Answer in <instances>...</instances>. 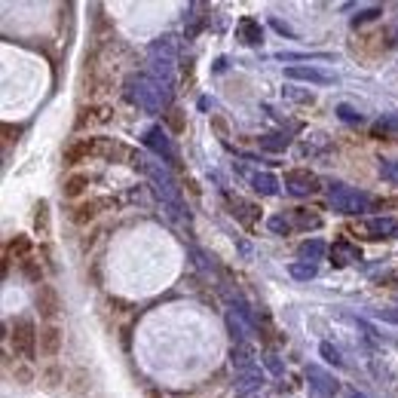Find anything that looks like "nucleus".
<instances>
[{
    "label": "nucleus",
    "mask_w": 398,
    "mask_h": 398,
    "mask_svg": "<svg viewBox=\"0 0 398 398\" xmlns=\"http://www.w3.org/2000/svg\"><path fill=\"white\" fill-rule=\"evenodd\" d=\"M13 349L15 356L22 358V362H31V358L37 356V349H40V331H37V325L31 319H19L13 325Z\"/></svg>",
    "instance_id": "nucleus-1"
},
{
    "label": "nucleus",
    "mask_w": 398,
    "mask_h": 398,
    "mask_svg": "<svg viewBox=\"0 0 398 398\" xmlns=\"http://www.w3.org/2000/svg\"><path fill=\"white\" fill-rule=\"evenodd\" d=\"M37 310H40V316H43L46 321H49V325H52V319H56V316H58V310H61V297H58V291L52 288V285H46V282H43L40 288H37Z\"/></svg>",
    "instance_id": "nucleus-2"
},
{
    "label": "nucleus",
    "mask_w": 398,
    "mask_h": 398,
    "mask_svg": "<svg viewBox=\"0 0 398 398\" xmlns=\"http://www.w3.org/2000/svg\"><path fill=\"white\" fill-rule=\"evenodd\" d=\"M104 205H107V199H86V202H77L71 209V224H77V227L92 224V221L102 214Z\"/></svg>",
    "instance_id": "nucleus-3"
},
{
    "label": "nucleus",
    "mask_w": 398,
    "mask_h": 398,
    "mask_svg": "<svg viewBox=\"0 0 398 398\" xmlns=\"http://www.w3.org/2000/svg\"><path fill=\"white\" fill-rule=\"evenodd\" d=\"M98 150H102V148H98V138H77L71 148L65 150V166H77V163H83V159L95 157Z\"/></svg>",
    "instance_id": "nucleus-4"
},
{
    "label": "nucleus",
    "mask_w": 398,
    "mask_h": 398,
    "mask_svg": "<svg viewBox=\"0 0 398 398\" xmlns=\"http://www.w3.org/2000/svg\"><path fill=\"white\" fill-rule=\"evenodd\" d=\"M58 352H61V328L58 325L40 328V356L43 358H58Z\"/></svg>",
    "instance_id": "nucleus-5"
},
{
    "label": "nucleus",
    "mask_w": 398,
    "mask_h": 398,
    "mask_svg": "<svg viewBox=\"0 0 398 398\" xmlns=\"http://www.w3.org/2000/svg\"><path fill=\"white\" fill-rule=\"evenodd\" d=\"M89 175L86 172H74V175H67L65 184H61V196L65 199H80L83 193L89 190Z\"/></svg>",
    "instance_id": "nucleus-6"
},
{
    "label": "nucleus",
    "mask_w": 398,
    "mask_h": 398,
    "mask_svg": "<svg viewBox=\"0 0 398 398\" xmlns=\"http://www.w3.org/2000/svg\"><path fill=\"white\" fill-rule=\"evenodd\" d=\"M25 257H31V239H28V236H13V239L6 242L3 260H6V264H10V260H15V264H22Z\"/></svg>",
    "instance_id": "nucleus-7"
},
{
    "label": "nucleus",
    "mask_w": 398,
    "mask_h": 398,
    "mask_svg": "<svg viewBox=\"0 0 398 398\" xmlns=\"http://www.w3.org/2000/svg\"><path fill=\"white\" fill-rule=\"evenodd\" d=\"M34 230L37 236H49V202L46 199H40L34 209Z\"/></svg>",
    "instance_id": "nucleus-8"
},
{
    "label": "nucleus",
    "mask_w": 398,
    "mask_h": 398,
    "mask_svg": "<svg viewBox=\"0 0 398 398\" xmlns=\"http://www.w3.org/2000/svg\"><path fill=\"white\" fill-rule=\"evenodd\" d=\"M15 377H19L22 383H31L34 380V371H31L28 365H15Z\"/></svg>",
    "instance_id": "nucleus-9"
}]
</instances>
